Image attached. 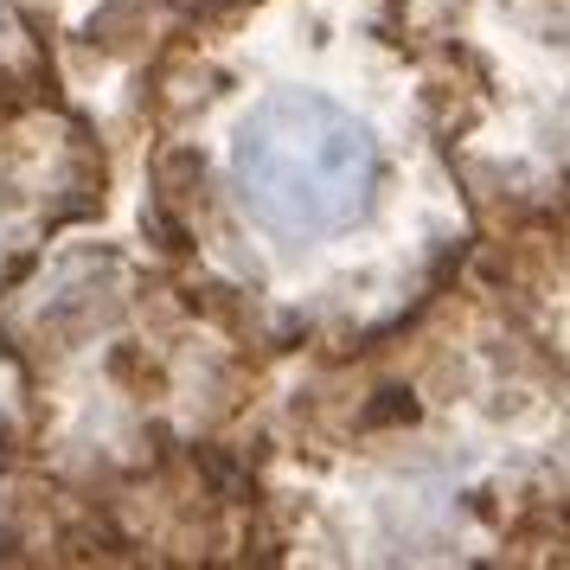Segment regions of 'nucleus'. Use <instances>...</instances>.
Instances as JSON below:
<instances>
[{
    "instance_id": "obj_1",
    "label": "nucleus",
    "mask_w": 570,
    "mask_h": 570,
    "mask_svg": "<svg viewBox=\"0 0 570 570\" xmlns=\"http://www.w3.org/2000/svg\"><path fill=\"white\" fill-rule=\"evenodd\" d=\"M232 180L263 232L327 237L360 225L379 193L372 135L321 97H276L250 109L232 141Z\"/></svg>"
}]
</instances>
